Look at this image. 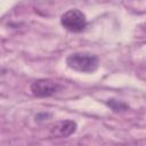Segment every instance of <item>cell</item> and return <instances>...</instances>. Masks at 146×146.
I'll list each match as a JSON object with an SVG mask.
<instances>
[{
    "label": "cell",
    "instance_id": "6da1fadb",
    "mask_svg": "<svg viewBox=\"0 0 146 146\" xmlns=\"http://www.w3.org/2000/svg\"><path fill=\"white\" fill-rule=\"evenodd\" d=\"M66 64L74 71L82 73H91L98 67V57L90 52H73L66 58Z\"/></svg>",
    "mask_w": 146,
    "mask_h": 146
},
{
    "label": "cell",
    "instance_id": "5b68a950",
    "mask_svg": "<svg viewBox=\"0 0 146 146\" xmlns=\"http://www.w3.org/2000/svg\"><path fill=\"white\" fill-rule=\"evenodd\" d=\"M106 105L115 113H121V112H124L129 108L128 104H125L124 102L122 100H117V99H114V98H111V99H107L106 100Z\"/></svg>",
    "mask_w": 146,
    "mask_h": 146
},
{
    "label": "cell",
    "instance_id": "3957f363",
    "mask_svg": "<svg viewBox=\"0 0 146 146\" xmlns=\"http://www.w3.org/2000/svg\"><path fill=\"white\" fill-rule=\"evenodd\" d=\"M30 88H31L32 94L36 97H49L56 94L60 89V86L52 80L40 79V80L34 81Z\"/></svg>",
    "mask_w": 146,
    "mask_h": 146
},
{
    "label": "cell",
    "instance_id": "277c9868",
    "mask_svg": "<svg viewBox=\"0 0 146 146\" xmlns=\"http://www.w3.org/2000/svg\"><path fill=\"white\" fill-rule=\"evenodd\" d=\"M76 130V123L72 120H65V121H59L51 125L49 133L52 137H68L71 136L74 131Z\"/></svg>",
    "mask_w": 146,
    "mask_h": 146
},
{
    "label": "cell",
    "instance_id": "7a4b0ae2",
    "mask_svg": "<svg viewBox=\"0 0 146 146\" xmlns=\"http://www.w3.org/2000/svg\"><path fill=\"white\" fill-rule=\"evenodd\" d=\"M60 24L70 32H82L87 26L86 15L79 9H70L65 11L60 17Z\"/></svg>",
    "mask_w": 146,
    "mask_h": 146
},
{
    "label": "cell",
    "instance_id": "8992f818",
    "mask_svg": "<svg viewBox=\"0 0 146 146\" xmlns=\"http://www.w3.org/2000/svg\"><path fill=\"white\" fill-rule=\"evenodd\" d=\"M0 72H1V68H0Z\"/></svg>",
    "mask_w": 146,
    "mask_h": 146
}]
</instances>
